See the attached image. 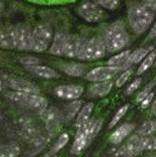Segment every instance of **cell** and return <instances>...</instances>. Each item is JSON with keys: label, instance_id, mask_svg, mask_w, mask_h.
Here are the masks:
<instances>
[{"label": "cell", "instance_id": "cell-38", "mask_svg": "<svg viewBox=\"0 0 156 157\" xmlns=\"http://www.w3.org/2000/svg\"><path fill=\"white\" fill-rule=\"evenodd\" d=\"M115 157H133V155L129 152V150L125 146H122L120 149L116 152Z\"/></svg>", "mask_w": 156, "mask_h": 157}, {"label": "cell", "instance_id": "cell-43", "mask_svg": "<svg viewBox=\"0 0 156 157\" xmlns=\"http://www.w3.org/2000/svg\"><path fill=\"white\" fill-rule=\"evenodd\" d=\"M2 9H3V1L2 0H0V12L2 11Z\"/></svg>", "mask_w": 156, "mask_h": 157}, {"label": "cell", "instance_id": "cell-7", "mask_svg": "<svg viewBox=\"0 0 156 157\" xmlns=\"http://www.w3.org/2000/svg\"><path fill=\"white\" fill-rule=\"evenodd\" d=\"M78 13L82 18L88 22H98L105 16L104 10L101 8V6L90 1L81 3L78 8Z\"/></svg>", "mask_w": 156, "mask_h": 157}, {"label": "cell", "instance_id": "cell-13", "mask_svg": "<svg viewBox=\"0 0 156 157\" xmlns=\"http://www.w3.org/2000/svg\"><path fill=\"white\" fill-rule=\"evenodd\" d=\"M32 49V31L29 26L21 25L17 28V50L29 51Z\"/></svg>", "mask_w": 156, "mask_h": 157}, {"label": "cell", "instance_id": "cell-29", "mask_svg": "<svg viewBox=\"0 0 156 157\" xmlns=\"http://www.w3.org/2000/svg\"><path fill=\"white\" fill-rule=\"evenodd\" d=\"M69 142V135L64 133V134H62L60 137L58 138L57 142L55 143L54 146L52 147L51 151L49 152V155L50 154H55V153H57L58 151H60V150L64 147L67 143Z\"/></svg>", "mask_w": 156, "mask_h": 157}, {"label": "cell", "instance_id": "cell-25", "mask_svg": "<svg viewBox=\"0 0 156 157\" xmlns=\"http://www.w3.org/2000/svg\"><path fill=\"white\" fill-rule=\"evenodd\" d=\"M151 51H152V47L147 48V49L146 48L137 49L136 51L131 52L130 57H129V60H128V63H127V68H129L133 64H137V63H139L142 59L145 58V57L147 56Z\"/></svg>", "mask_w": 156, "mask_h": 157}, {"label": "cell", "instance_id": "cell-12", "mask_svg": "<svg viewBox=\"0 0 156 157\" xmlns=\"http://www.w3.org/2000/svg\"><path fill=\"white\" fill-rule=\"evenodd\" d=\"M0 46L7 50L17 49V28L0 29Z\"/></svg>", "mask_w": 156, "mask_h": 157}, {"label": "cell", "instance_id": "cell-37", "mask_svg": "<svg viewBox=\"0 0 156 157\" xmlns=\"http://www.w3.org/2000/svg\"><path fill=\"white\" fill-rule=\"evenodd\" d=\"M141 81H142V79L141 78H137V79H135L134 81H133L130 85L128 86V88L126 89V94H131V93H133L135 91L136 89H138L139 88V86H140L141 84Z\"/></svg>", "mask_w": 156, "mask_h": 157}, {"label": "cell", "instance_id": "cell-31", "mask_svg": "<svg viewBox=\"0 0 156 157\" xmlns=\"http://www.w3.org/2000/svg\"><path fill=\"white\" fill-rule=\"evenodd\" d=\"M25 1L36 3V4H43V5H62V4H67V3L74 2L76 0H25Z\"/></svg>", "mask_w": 156, "mask_h": 157}, {"label": "cell", "instance_id": "cell-18", "mask_svg": "<svg viewBox=\"0 0 156 157\" xmlns=\"http://www.w3.org/2000/svg\"><path fill=\"white\" fill-rule=\"evenodd\" d=\"M112 87V81H102L97 82L95 84L91 85L89 87V94L94 96V98H104L111 91Z\"/></svg>", "mask_w": 156, "mask_h": 157}, {"label": "cell", "instance_id": "cell-36", "mask_svg": "<svg viewBox=\"0 0 156 157\" xmlns=\"http://www.w3.org/2000/svg\"><path fill=\"white\" fill-rule=\"evenodd\" d=\"M155 84V81L154 82H152V83H150L149 85H147L146 87L142 90V91L139 93L138 94V96H137V101H142L143 99L147 96L149 93L151 92V89H152V87H153V85Z\"/></svg>", "mask_w": 156, "mask_h": 157}, {"label": "cell", "instance_id": "cell-3", "mask_svg": "<svg viewBox=\"0 0 156 157\" xmlns=\"http://www.w3.org/2000/svg\"><path fill=\"white\" fill-rule=\"evenodd\" d=\"M129 43V35L121 25H112L105 32L104 44L108 52H119Z\"/></svg>", "mask_w": 156, "mask_h": 157}, {"label": "cell", "instance_id": "cell-24", "mask_svg": "<svg viewBox=\"0 0 156 157\" xmlns=\"http://www.w3.org/2000/svg\"><path fill=\"white\" fill-rule=\"evenodd\" d=\"M40 133L41 132H40L38 130V128H36L35 125H32V124L25 125L24 127H22V129L21 130V138L24 140H25V141L31 142V143L39 136Z\"/></svg>", "mask_w": 156, "mask_h": 157}, {"label": "cell", "instance_id": "cell-41", "mask_svg": "<svg viewBox=\"0 0 156 157\" xmlns=\"http://www.w3.org/2000/svg\"><path fill=\"white\" fill-rule=\"evenodd\" d=\"M155 36H156V23L153 25V28H152L150 32V38H155Z\"/></svg>", "mask_w": 156, "mask_h": 157}, {"label": "cell", "instance_id": "cell-14", "mask_svg": "<svg viewBox=\"0 0 156 157\" xmlns=\"http://www.w3.org/2000/svg\"><path fill=\"white\" fill-rule=\"evenodd\" d=\"M82 44H83V43H82L81 39L79 38L78 36H75V35L66 36L63 55H65L66 57H68V58H77V56L82 47Z\"/></svg>", "mask_w": 156, "mask_h": 157}, {"label": "cell", "instance_id": "cell-33", "mask_svg": "<svg viewBox=\"0 0 156 157\" xmlns=\"http://www.w3.org/2000/svg\"><path fill=\"white\" fill-rule=\"evenodd\" d=\"M156 149V138L149 135L143 137V150H155Z\"/></svg>", "mask_w": 156, "mask_h": 157}, {"label": "cell", "instance_id": "cell-30", "mask_svg": "<svg viewBox=\"0 0 156 157\" xmlns=\"http://www.w3.org/2000/svg\"><path fill=\"white\" fill-rule=\"evenodd\" d=\"M128 109H129V105H123L122 108L119 109V111L115 113V116L112 117V121L109 122L108 124V129H112V128H114V127L117 125V124L120 122V120L123 118V117L125 116V113H127L128 111Z\"/></svg>", "mask_w": 156, "mask_h": 157}, {"label": "cell", "instance_id": "cell-39", "mask_svg": "<svg viewBox=\"0 0 156 157\" xmlns=\"http://www.w3.org/2000/svg\"><path fill=\"white\" fill-rule=\"evenodd\" d=\"M154 98V93L153 92H150L149 94L146 96V98L141 101V108L142 109H146L147 106L150 105V102L152 101V99Z\"/></svg>", "mask_w": 156, "mask_h": 157}, {"label": "cell", "instance_id": "cell-23", "mask_svg": "<svg viewBox=\"0 0 156 157\" xmlns=\"http://www.w3.org/2000/svg\"><path fill=\"white\" fill-rule=\"evenodd\" d=\"M21 152V147L16 143H9L0 146V157H17Z\"/></svg>", "mask_w": 156, "mask_h": 157}, {"label": "cell", "instance_id": "cell-19", "mask_svg": "<svg viewBox=\"0 0 156 157\" xmlns=\"http://www.w3.org/2000/svg\"><path fill=\"white\" fill-rule=\"evenodd\" d=\"M124 146L133 156L140 154L143 151V137L140 135H133Z\"/></svg>", "mask_w": 156, "mask_h": 157}, {"label": "cell", "instance_id": "cell-42", "mask_svg": "<svg viewBox=\"0 0 156 157\" xmlns=\"http://www.w3.org/2000/svg\"><path fill=\"white\" fill-rule=\"evenodd\" d=\"M152 109H153V113H154V115L156 117V101L153 102V105H152Z\"/></svg>", "mask_w": 156, "mask_h": 157}, {"label": "cell", "instance_id": "cell-35", "mask_svg": "<svg viewBox=\"0 0 156 157\" xmlns=\"http://www.w3.org/2000/svg\"><path fill=\"white\" fill-rule=\"evenodd\" d=\"M131 73H132V71L130 69H128V70H126L125 72H123L120 75V77L117 79V81H116V85H117L118 87H122V86L126 83V81L129 79V77H130Z\"/></svg>", "mask_w": 156, "mask_h": 157}, {"label": "cell", "instance_id": "cell-2", "mask_svg": "<svg viewBox=\"0 0 156 157\" xmlns=\"http://www.w3.org/2000/svg\"><path fill=\"white\" fill-rule=\"evenodd\" d=\"M9 101L31 109L39 113H42L48 108V101L41 95L36 93L21 92V91H9L5 94Z\"/></svg>", "mask_w": 156, "mask_h": 157}, {"label": "cell", "instance_id": "cell-17", "mask_svg": "<svg viewBox=\"0 0 156 157\" xmlns=\"http://www.w3.org/2000/svg\"><path fill=\"white\" fill-rule=\"evenodd\" d=\"M25 69L29 71L32 74L43 78H58L59 74L55 71L54 69L48 67V66H42V65H32V66H25Z\"/></svg>", "mask_w": 156, "mask_h": 157}, {"label": "cell", "instance_id": "cell-8", "mask_svg": "<svg viewBox=\"0 0 156 157\" xmlns=\"http://www.w3.org/2000/svg\"><path fill=\"white\" fill-rule=\"evenodd\" d=\"M93 120H90L82 129L79 131H76V136L75 140L73 142L72 147H71V154L78 155L83 151V150L91 143V140L89 138V130H90V126Z\"/></svg>", "mask_w": 156, "mask_h": 157}, {"label": "cell", "instance_id": "cell-15", "mask_svg": "<svg viewBox=\"0 0 156 157\" xmlns=\"http://www.w3.org/2000/svg\"><path fill=\"white\" fill-rule=\"evenodd\" d=\"M135 124H130V123H126L121 125L116 131L112 133L109 137V141L112 144L117 145L120 144L121 142H123V140H125V138L127 136L131 134V132L135 129Z\"/></svg>", "mask_w": 156, "mask_h": 157}, {"label": "cell", "instance_id": "cell-1", "mask_svg": "<svg viewBox=\"0 0 156 157\" xmlns=\"http://www.w3.org/2000/svg\"><path fill=\"white\" fill-rule=\"evenodd\" d=\"M155 12L143 4H135L129 9V22L132 29L137 34H142L149 28L154 19Z\"/></svg>", "mask_w": 156, "mask_h": 157}, {"label": "cell", "instance_id": "cell-32", "mask_svg": "<svg viewBox=\"0 0 156 157\" xmlns=\"http://www.w3.org/2000/svg\"><path fill=\"white\" fill-rule=\"evenodd\" d=\"M93 1L97 5L109 10H115L119 6V0H93Z\"/></svg>", "mask_w": 156, "mask_h": 157}, {"label": "cell", "instance_id": "cell-46", "mask_svg": "<svg viewBox=\"0 0 156 157\" xmlns=\"http://www.w3.org/2000/svg\"><path fill=\"white\" fill-rule=\"evenodd\" d=\"M154 157H156V155H155V156H154Z\"/></svg>", "mask_w": 156, "mask_h": 157}, {"label": "cell", "instance_id": "cell-6", "mask_svg": "<svg viewBox=\"0 0 156 157\" xmlns=\"http://www.w3.org/2000/svg\"><path fill=\"white\" fill-rule=\"evenodd\" d=\"M52 39V31L48 25H39L32 32V49L36 53L44 52L48 49Z\"/></svg>", "mask_w": 156, "mask_h": 157}, {"label": "cell", "instance_id": "cell-16", "mask_svg": "<svg viewBox=\"0 0 156 157\" xmlns=\"http://www.w3.org/2000/svg\"><path fill=\"white\" fill-rule=\"evenodd\" d=\"M93 105H94L92 102H88L85 105L82 106L80 111L78 112V116L75 123V128L77 131L83 128L86 124L90 121V115L92 111H93Z\"/></svg>", "mask_w": 156, "mask_h": 157}, {"label": "cell", "instance_id": "cell-20", "mask_svg": "<svg viewBox=\"0 0 156 157\" xmlns=\"http://www.w3.org/2000/svg\"><path fill=\"white\" fill-rule=\"evenodd\" d=\"M130 54H131V51H129V50L122 52V53H120V54L112 57V58L107 62V64L108 66L119 68L121 70L126 69L127 68V63H128L129 57H130Z\"/></svg>", "mask_w": 156, "mask_h": 157}, {"label": "cell", "instance_id": "cell-21", "mask_svg": "<svg viewBox=\"0 0 156 157\" xmlns=\"http://www.w3.org/2000/svg\"><path fill=\"white\" fill-rule=\"evenodd\" d=\"M81 106H82V101H76V99L69 103V105L65 108L64 113H63L64 122H66V123L71 122L72 120L74 119V117L78 113V112L80 111Z\"/></svg>", "mask_w": 156, "mask_h": 157}, {"label": "cell", "instance_id": "cell-34", "mask_svg": "<svg viewBox=\"0 0 156 157\" xmlns=\"http://www.w3.org/2000/svg\"><path fill=\"white\" fill-rule=\"evenodd\" d=\"M19 62L25 66H32V65H39V63L41 62V60L36 58V57L25 56V57H21V60H19Z\"/></svg>", "mask_w": 156, "mask_h": 157}, {"label": "cell", "instance_id": "cell-4", "mask_svg": "<svg viewBox=\"0 0 156 157\" xmlns=\"http://www.w3.org/2000/svg\"><path fill=\"white\" fill-rule=\"evenodd\" d=\"M105 51L107 49H105L104 41L101 39L93 38L82 44L77 58L83 61H93V60L102 58L105 54Z\"/></svg>", "mask_w": 156, "mask_h": 157}, {"label": "cell", "instance_id": "cell-44", "mask_svg": "<svg viewBox=\"0 0 156 157\" xmlns=\"http://www.w3.org/2000/svg\"><path fill=\"white\" fill-rule=\"evenodd\" d=\"M3 89V82H2V80L0 79V91Z\"/></svg>", "mask_w": 156, "mask_h": 157}, {"label": "cell", "instance_id": "cell-26", "mask_svg": "<svg viewBox=\"0 0 156 157\" xmlns=\"http://www.w3.org/2000/svg\"><path fill=\"white\" fill-rule=\"evenodd\" d=\"M62 70L66 74L73 76V77H78L82 76L86 71V67L81 64H68L62 67Z\"/></svg>", "mask_w": 156, "mask_h": 157}, {"label": "cell", "instance_id": "cell-9", "mask_svg": "<svg viewBox=\"0 0 156 157\" xmlns=\"http://www.w3.org/2000/svg\"><path fill=\"white\" fill-rule=\"evenodd\" d=\"M121 69L112 67V66H105V67H97L90 70L88 73H86L85 78L88 81L92 82H102L108 81V80L112 79L114 76L117 74Z\"/></svg>", "mask_w": 156, "mask_h": 157}, {"label": "cell", "instance_id": "cell-22", "mask_svg": "<svg viewBox=\"0 0 156 157\" xmlns=\"http://www.w3.org/2000/svg\"><path fill=\"white\" fill-rule=\"evenodd\" d=\"M65 40H66V36L64 34L56 35L51 48H50V53L53 55H57V56L63 55L64 46H65Z\"/></svg>", "mask_w": 156, "mask_h": 157}, {"label": "cell", "instance_id": "cell-10", "mask_svg": "<svg viewBox=\"0 0 156 157\" xmlns=\"http://www.w3.org/2000/svg\"><path fill=\"white\" fill-rule=\"evenodd\" d=\"M4 81L6 82L7 86H9L11 89H14L15 91H21V92H29V93H40V88L34 83L28 81V80L21 79V78H15V77H7L5 76Z\"/></svg>", "mask_w": 156, "mask_h": 157}, {"label": "cell", "instance_id": "cell-28", "mask_svg": "<svg viewBox=\"0 0 156 157\" xmlns=\"http://www.w3.org/2000/svg\"><path fill=\"white\" fill-rule=\"evenodd\" d=\"M156 131V122L154 121H147L143 123L139 129V135L142 137L149 136Z\"/></svg>", "mask_w": 156, "mask_h": 157}, {"label": "cell", "instance_id": "cell-27", "mask_svg": "<svg viewBox=\"0 0 156 157\" xmlns=\"http://www.w3.org/2000/svg\"><path fill=\"white\" fill-rule=\"evenodd\" d=\"M155 58H156V54H155V52H150L149 54L145 57V59H144V61L141 63V65L139 66V68H138V73L137 74L138 75H141V74H143V73L145 71H147V69H149L152 66V64L154 63L155 61Z\"/></svg>", "mask_w": 156, "mask_h": 157}, {"label": "cell", "instance_id": "cell-5", "mask_svg": "<svg viewBox=\"0 0 156 157\" xmlns=\"http://www.w3.org/2000/svg\"><path fill=\"white\" fill-rule=\"evenodd\" d=\"M42 117L43 120L45 121L46 129H47V133L49 136H55L60 131L63 123H64L63 113L55 106H50L42 113Z\"/></svg>", "mask_w": 156, "mask_h": 157}, {"label": "cell", "instance_id": "cell-45", "mask_svg": "<svg viewBox=\"0 0 156 157\" xmlns=\"http://www.w3.org/2000/svg\"><path fill=\"white\" fill-rule=\"evenodd\" d=\"M143 1H144V2H145V1H147V0H143Z\"/></svg>", "mask_w": 156, "mask_h": 157}, {"label": "cell", "instance_id": "cell-11", "mask_svg": "<svg viewBox=\"0 0 156 157\" xmlns=\"http://www.w3.org/2000/svg\"><path fill=\"white\" fill-rule=\"evenodd\" d=\"M55 95L61 99L75 101L80 98L83 93V87L81 85H61L55 88Z\"/></svg>", "mask_w": 156, "mask_h": 157}, {"label": "cell", "instance_id": "cell-40", "mask_svg": "<svg viewBox=\"0 0 156 157\" xmlns=\"http://www.w3.org/2000/svg\"><path fill=\"white\" fill-rule=\"evenodd\" d=\"M144 4L147 6L148 8H150L151 10L156 12V0H147L144 2Z\"/></svg>", "mask_w": 156, "mask_h": 157}]
</instances>
